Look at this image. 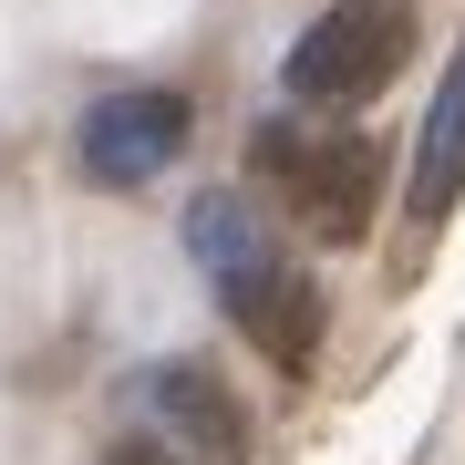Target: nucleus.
<instances>
[{"label": "nucleus", "mask_w": 465, "mask_h": 465, "mask_svg": "<svg viewBox=\"0 0 465 465\" xmlns=\"http://www.w3.org/2000/svg\"><path fill=\"white\" fill-rule=\"evenodd\" d=\"M186 249H197L207 290L228 300V321H238L280 372H300V362L321 351V290L280 259V238L249 217V197H197V207H186Z\"/></svg>", "instance_id": "nucleus-1"}, {"label": "nucleus", "mask_w": 465, "mask_h": 465, "mask_svg": "<svg viewBox=\"0 0 465 465\" xmlns=\"http://www.w3.org/2000/svg\"><path fill=\"white\" fill-rule=\"evenodd\" d=\"M403 52H414V21L393 0H341L290 42V94L300 104H362L403 73Z\"/></svg>", "instance_id": "nucleus-2"}, {"label": "nucleus", "mask_w": 465, "mask_h": 465, "mask_svg": "<svg viewBox=\"0 0 465 465\" xmlns=\"http://www.w3.org/2000/svg\"><path fill=\"white\" fill-rule=\"evenodd\" d=\"M259 176H280L300 217H311L321 238H362L372 217V145L362 134H300V124H259Z\"/></svg>", "instance_id": "nucleus-3"}, {"label": "nucleus", "mask_w": 465, "mask_h": 465, "mask_svg": "<svg viewBox=\"0 0 465 465\" xmlns=\"http://www.w3.org/2000/svg\"><path fill=\"white\" fill-rule=\"evenodd\" d=\"M186 94H104L94 114H84V166L104 186H145V176H166L176 155H186Z\"/></svg>", "instance_id": "nucleus-4"}, {"label": "nucleus", "mask_w": 465, "mask_h": 465, "mask_svg": "<svg viewBox=\"0 0 465 465\" xmlns=\"http://www.w3.org/2000/svg\"><path fill=\"white\" fill-rule=\"evenodd\" d=\"M134 403L166 424V445L207 455V465H238V455H249V414H238V403H228V382H217V372H197V362L145 372V382H134Z\"/></svg>", "instance_id": "nucleus-5"}, {"label": "nucleus", "mask_w": 465, "mask_h": 465, "mask_svg": "<svg viewBox=\"0 0 465 465\" xmlns=\"http://www.w3.org/2000/svg\"><path fill=\"white\" fill-rule=\"evenodd\" d=\"M465 197V52L445 63V94H434V114H424V145H414V217L434 228Z\"/></svg>", "instance_id": "nucleus-6"}, {"label": "nucleus", "mask_w": 465, "mask_h": 465, "mask_svg": "<svg viewBox=\"0 0 465 465\" xmlns=\"http://www.w3.org/2000/svg\"><path fill=\"white\" fill-rule=\"evenodd\" d=\"M104 465H197L186 445H166V434H114V455Z\"/></svg>", "instance_id": "nucleus-7"}]
</instances>
